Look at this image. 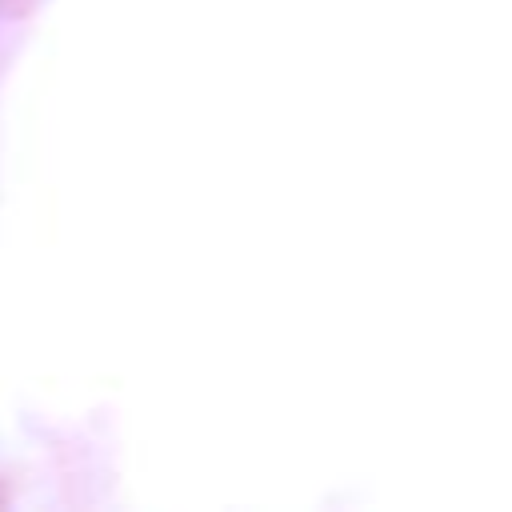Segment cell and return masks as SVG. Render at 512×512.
Returning <instances> with one entry per match:
<instances>
[]
</instances>
